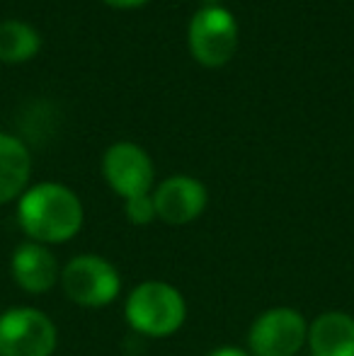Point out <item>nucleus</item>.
Masks as SVG:
<instances>
[{
	"label": "nucleus",
	"instance_id": "obj_1",
	"mask_svg": "<svg viewBox=\"0 0 354 356\" xmlns=\"http://www.w3.org/2000/svg\"><path fill=\"white\" fill-rule=\"evenodd\" d=\"M17 220L34 243H66L83 228V204L63 184L42 182L22 194Z\"/></svg>",
	"mask_w": 354,
	"mask_h": 356
},
{
	"label": "nucleus",
	"instance_id": "obj_5",
	"mask_svg": "<svg viewBox=\"0 0 354 356\" xmlns=\"http://www.w3.org/2000/svg\"><path fill=\"white\" fill-rule=\"evenodd\" d=\"M56 325L37 308H10L0 315V356H51Z\"/></svg>",
	"mask_w": 354,
	"mask_h": 356
},
{
	"label": "nucleus",
	"instance_id": "obj_11",
	"mask_svg": "<svg viewBox=\"0 0 354 356\" xmlns=\"http://www.w3.org/2000/svg\"><path fill=\"white\" fill-rule=\"evenodd\" d=\"M32 172L29 150L19 138L0 134V204H8L22 194Z\"/></svg>",
	"mask_w": 354,
	"mask_h": 356
},
{
	"label": "nucleus",
	"instance_id": "obj_14",
	"mask_svg": "<svg viewBox=\"0 0 354 356\" xmlns=\"http://www.w3.org/2000/svg\"><path fill=\"white\" fill-rule=\"evenodd\" d=\"M207 356H252V354L243 352V349H238V347H218V349H214V352H209Z\"/></svg>",
	"mask_w": 354,
	"mask_h": 356
},
{
	"label": "nucleus",
	"instance_id": "obj_2",
	"mask_svg": "<svg viewBox=\"0 0 354 356\" xmlns=\"http://www.w3.org/2000/svg\"><path fill=\"white\" fill-rule=\"evenodd\" d=\"M124 313L138 334L170 337L182 327L187 305L175 286L166 282H143L129 293Z\"/></svg>",
	"mask_w": 354,
	"mask_h": 356
},
{
	"label": "nucleus",
	"instance_id": "obj_4",
	"mask_svg": "<svg viewBox=\"0 0 354 356\" xmlns=\"http://www.w3.org/2000/svg\"><path fill=\"white\" fill-rule=\"evenodd\" d=\"M61 286L66 296L86 308H102L119 296L122 279L112 262L97 254H78L63 267Z\"/></svg>",
	"mask_w": 354,
	"mask_h": 356
},
{
	"label": "nucleus",
	"instance_id": "obj_3",
	"mask_svg": "<svg viewBox=\"0 0 354 356\" xmlns=\"http://www.w3.org/2000/svg\"><path fill=\"white\" fill-rule=\"evenodd\" d=\"M187 39L194 61L218 68L231 61L238 49V22L226 8L207 5L192 17Z\"/></svg>",
	"mask_w": 354,
	"mask_h": 356
},
{
	"label": "nucleus",
	"instance_id": "obj_6",
	"mask_svg": "<svg viewBox=\"0 0 354 356\" xmlns=\"http://www.w3.org/2000/svg\"><path fill=\"white\" fill-rule=\"evenodd\" d=\"M308 339V325L293 308H269L250 327L252 356H293Z\"/></svg>",
	"mask_w": 354,
	"mask_h": 356
},
{
	"label": "nucleus",
	"instance_id": "obj_12",
	"mask_svg": "<svg viewBox=\"0 0 354 356\" xmlns=\"http://www.w3.org/2000/svg\"><path fill=\"white\" fill-rule=\"evenodd\" d=\"M42 47L39 32L27 22L10 19L0 24V61L5 63H22L37 56Z\"/></svg>",
	"mask_w": 354,
	"mask_h": 356
},
{
	"label": "nucleus",
	"instance_id": "obj_15",
	"mask_svg": "<svg viewBox=\"0 0 354 356\" xmlns=\"http://www.w3.org/2000/svg\"><path fill=\"white\" fill-rule=\"evenodd\" d=\"M112 8H138V5H146L148 0H104Z\"/></svg>",
	"mask_w": 354,
	"mask_h": 356
},
{
	"label": "nucleus",
	"instance_id": "obj_16",
	"mask_svg": "<svg viewBox=\"0 0 354 356\" xmlns=\"http://www.w3.org/2000/svg\"><path fill=\"white\" fill-rule=\"evenodd\" d=\"M207 3H216V0H207Z\"/></svg>",
	"mask_w": 354,
	"mask_h": 356
},
{
	"label": "nucleus",
	"instance_id": "obj_7",
	"mask_svg": "<svg viewBox=\"0 0 354 356\" xmlns=\"http://www.w3.org/2000/svg\"><path fill=\"white\" fill-rule=\"evenodd\" d=\"M102 172L109 187L124 199L148 194L153 187V163L136 143L119 141L109 145L102 158Z\"/></svg>",
	"mask_w": 354,
	"mask_h": 356
},
{
	"label": "nucleus",
	"instance_id": "obj_13",
	"mask_svg": "<svg viewBox=\"0 0 354 356\" xmlns=\"http://www.w3.org/2000/svg\"><path fill=\"white\" fill-rule=\"evenodd\" d=\"M127 218L134 225H148L156 218V204H153V194H141V197L127 199Z\"/></svg>",
	"mask_w": 354,
	"mask_h": 356
},
{
	"label": "nucleus",
	"instance_id": "obj_9",
	"mask_svg": "<svg viewBox=\"0 0 354 356\" xmlns=\"http://www.w3.org/2000/svg\"><path fill=\"white\" fill-rule=\"evenodd\" d=\"M13 277L19 289L29 293H44L58 282V262L54 252L42 243H22L13 252Z\"/></svg>",
	"mask_w": 354,
	"mask_h": 356
},
{
	"label": "nucleus",
	"instance_id": "obj_8",
	"mask_svg": "<svg viewBox=\"0 0 354 356\" xmlns=\"http://www.w3.org/2000/svg\"><path fill=\"white\" fill-rule=\"evenodd\" d=\"M207 187L187 175H175L158 184L153 194L156 213L168 225H184L199 218L207 209Z\"/></svg>",
	"mask_w": 354,
	"mask_h": 356
},
{
	"label": "nucleus",
	"instance_id": "obj_10",
	"mask_svg": "<svg viewBox=\"0 0 354 356\" xmlns=\"http://www.w3.org/2000/svg\"><path fill=\"white\" fill-rule=\"evenodd\" d=\"M306 342L313 356H354V318L340 310L318 315Z\"/></svg>",
	"mask_w": 354,
	"mask_h": 356
}]
</instances>
